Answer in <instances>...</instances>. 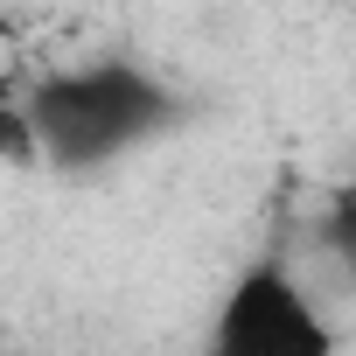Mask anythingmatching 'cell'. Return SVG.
<instances>
[{"instance_id":"1","label":"cell","mask_w":356,"mask_h":356,"mask_svg":"<svg viewBox=\"0 0 356 356\" xmlns=\"http://www.w3.org/2000/svg\"><path fill=\"white\" fill-rule=\"evenodd\" d=\"M175 91L133 63V56H98V63H70V70H49L29 105L15 112V133L22 147H35L49 168L63 175H91V168H112L126 161L133 147L161 140L175 126Z\"/></svg>"},{"instance_id":"2","label":"cell","mask_w":356,"mask_h":356,"mask_svg":"<svg viewBox=\"0 0 356 356\" xmlns=\"http://www.w3.org/2000/svg\"><path fill=\"white\" fill-rule=\"evenodd\" d=\"M203 356H335V328L300 286V273L280 252H266L231 280L203 335Z\"/></svg>"},{"instance_id":"3","label":"cell","mask_w":356,"mask_h":356,"mask_svg":"<svg viewBox=\"0 0 356 356\" xmlns=\"http://www.w3.org/2000/svg\"><path fill=\"white\" fill-rule=\"evenodd\" d=\"M328 252L342 259V273L356 280V189H342L335 196V210H328Z\"/></svg>"}]
</instances>
